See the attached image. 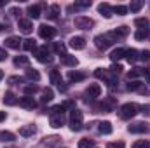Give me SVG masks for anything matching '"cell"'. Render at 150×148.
<instances>
[{
    "label": "cell",
    "instance_id": "1",
    "mask_svg": "<svg viewBox=\"0 0 150 148\" xmlns=\"http://www.w3.org/2000/svg\"><path fill=\"white\" fill-rule=\"evenodd\" d=\"M82 120H84V113L80 110H72V113H70V129L74 132L82 131V127H84Z\"/></svg>",
    "mask_w": 150,
    "mask_h": 148
},
{
    "label": "cell",
    "instance_id": "2",
    "mask_svg": "<svg viewBox=\"0 0 150 148\" xmlns=\"http://www.w3.org/2000/svg\"><path fill=\"white\" fill-rule=\"evenodd\" d=\"M136 113H138V105H134V103H126V105H122L119 108V117L124 118V120L133 118Z\"/></svg>",
    "mask_w": 150,
    "mask_h": 148
},
{
    "label": "cell",
    "instance_id": "3",
    "mask_svg": "<svg viewBox=\"0 0 150 148\" xmlns=\"http://www.w3.org/2000/svg\"><path fill=\"white\" fill-rule=\"evenodd\" d=\"M35 56H37V59L40 61V63H51V61H52L51 49H49L47 45H42V47H38L37 51H35Z\"/></svg>",
    "mask_w": 150,
    "mask_h": 148
},
{
    "label": "cell",
    "instance_id": "4",
    "mask_svg": "<svg viewBox=\"0 0 150 148\" xmlns=\"http://www.w3.org/2000/svg\"><path fill=\"white\" fill-rule=\"evenodd\" d=\"M38 35L44 40H51V38L56 37V28H52L49 25H40L38 26Z\"/></svg>",
    "mask_w": 150,
    "mask_h": 148
},
{
    "label": "cell",
    "instance_id": "5",
    "mask_svg": "<svg viewBox=\"0 0 150 148\" xmlns=\"http://www.w3.org/2000/svg\"><path fill=\"white\" fill-rule=\"evenodd\" d=\"M75 26L80 28V30H91L94 26V21L91 18H86V16H77L75 18Z\"/></svg>",
    "mask_w": 150,
    "mask_h": 148
},
{
    "label": "cell",
    "instance_id": "6",
    "mask_svg": "<svg viewBox=\"0 0 150 148\" xmlns=\"http://www.w3.org/2000/svg\"><path fill=\"white\" fill-rule=\"evenodd\" d=\"M100 94H101L100 84H89V85H87V89H86L87 101H91V99H94V98H100Z\"/></svg>",
    "mask_w": 150,
    "mask_h": 148
},
{
    "label": "cell",
    "instance_id": "7",
    "mask_svg": "<svg viewBox=\"0 0 150 148\" xmlns=\"http://www.w3.org/2000/svg\"><path fill=\"white\" fill-rule=\"evenodd\" d=\"M19 106L21 108H25V110H33L35 106H37V101L33 99V96H23V98H19Z\"/></svg>",
    "mask_w": 150,
    "mask_h": 148
},
{
    "label": "cell",
    "instance_id": "8",
    "mask_svg": "<svg viewBox=\"0 0 150 148\" xmlns=\"http://www.w3.org/2000/svg\"><path fill=\"white\" fill-rule=\"evenodd\" d=\"M94 45H96L100 51H107V49L112 45V42L105 37V35H96V37H94Z\"/></svg>",
    "mask_w": 150,
    "mask_h": 148
},
{
    "label": "cell",
    "instance_id": "9",
    "mask_svg": "<svg viewBox=\"0 0 150 148\" xmlns=\"http://www.w3.org/2000/svg\"><path fill=\"white\" fill-rule=\"evenodd\" d=\"M18 26H19V32L25 33V35H30L33 32V25H32L30 19H19L18 21Z\"/></svg>",
    "mask_w": 150,
    "mask_h": 148
},
{
    "label": "cell",
    "instance_id": "10",
    "mask_svg": "<svg viewBox=\"0 0 150 148\" xmlns=\"http://www.w3.org/2000/svg\"><path fill=\"white\" fill-rule=\"evenodd\" d=\"M98 12L103 16V18H107V19H110L113 16V9L110 4H107V2H103V4H100L98 5Z\"/></svg>",
    "mask_w": 150,
    "mask_h": 148
},
{
    "label": "cell",
    "instance_id": "11",
    "mask_svg": "<svg viewBox=\"0 0 150 148\" xmlns=\"http://www.w3.org/2000/svg\"><path fill=\"white\" fill-rule=\"evenodd\" d=\"M94 75H96L98 78H101V80L108 82V85H110V87H113V84H115V82H113V78L110 77V73H108L107 70H103V68H96V70H94Z\"/></svg>",
    "mask_w": 150,
    "mask_h": 148
},
{
    "label": "cell",
    "instance_id": "12",
    "mask_svg": "<svg viewBox=\"0 0 150 148\" xmlns=\"http://www.w3.org/2000/svg\"><path fill=\"white\" fill-rule=\"evenodd\" d=\"M68 45H70L72 49H75V51H82V49L86 47V38L84 37H72Z\"/></svg>",
    "mask_w": 150,
    "mask_h": 148
},
{
    "label": "cell",
    "instance_id": "13",
    "mask_svg": "<svg viewBox=\"0 0 150 148\" xmlns=\"http://www.w3.org/2000/svg\"><path fill=\"white\" fill-rule=\"evenodd\" d=\"M127 131H129V132H133V134H142V132H147V124H145V122H136V124H131V125L127 127Z\"/></svg>",
    "mask_w": 150,
    "mask_h": 148
},
{
    "label": "cell",
    "instance_id": "14",
    "mask_svg": "<svg viewBox=\"0 0 150 148\" xmlns=\"http://www.w3.org/2000/svg\"><path fill=\"white\" fill-rule=\"evenodd\" d=\"M65 125V115L59 113V115H51V127L54 129H59Z\"/></svg>",
    "mask_w": 150,
    "mask_h": 148
},
{
    "label": "cell",
    "instance_id": "15",
    "mask_svg": "<svg viewBox=\"0 0 150 148\" xmlns=\"http://www.w3.org/2000/svg\"><path fill=\"white\" fill-rule=\"evenodd\" d=\"M5 47H9V49H19V47H23V40L19 37H9V38H5Z\"/></svg>",
    "mask_w": 150,
    "mask_h": 148
},
{
    "label": "cell",
    "instance_id": "16",
    "mask_svg": "<svg viewBox=\"0 0 150 148\" xmlns=\"http://www.w3.org/2000/svg\"><path fill=\"white\" fill-rule=\"evenodd\" d=\"M126 51H127V49H124V47H117V49H113L112 52H110V59H112L113 63L120 61L122 58H126Z\"/></svg>",
    "mask_w": 150,
    "mask_h": 148
},
{
    "label": "cell",
    "instance_id": "17",
    "mask_svg": "<svg viewBox=\"0 0 150 148\" xmlns=\"http://www.w3.org/2000/svg\"><path fill=\"white\" fill-rule=\"evenodd\" d=\"M18 101H19V98H18L14 92H11V91H9V92H5V94H4V103H5V105L14 106V105H18Z\"/></svg>",
    "mask_w": 150,
    "mask_h": 148
},
{
    "label": "cell",
    "instance_id": "18",
    "mask_svg": "<svg viewBox=\"0 0 150 148\" xmlns=\"http://www.w3.org/2000/svg\"><path fill=\"white\" fill-rule=\"evenodd\" d=\"M113 105H115V101H113V99H107V101L100 103V105L96 106V110H98V111H103V113H108V111L112 110Z\"/></svg>",
    "mask_w": 150,
    "mask_h": 148
},
{
    "label": "cell",
    "instance_id": "19",
    "mask_svg": "<svg viewBox=\"0 0 150 148\" xmlns=\"http://www.w3.org/2000/svg\"><path fill=\"white\" fill-rule=\"evenodd\" d=\"M77 63H79V59L75 56H70V54L61 56V65H65V66H77Z\"/></svg>",
    "mask_w": 150,
    "mask_h": 148
},
{
    "label": "cell",
    "instance_id": "20",
    "mask_svg": "<svg viewBox=\"0 0 150 148\" xmlns=\"http://www.w3.org/2000/svg\"><path fill=\"white\" fill-rule=\"evenodd\" d=\"M35 131H37V127H35V125H23V127L19 129V134H21V136H25V138H28V136H33V134H35Z\"/></svg>",
    "mask_w": 150,
    "mask_h": 148
},
{
    "label": "cell",
    "instance_id": "21",
    "mask_svg": "<svg viewBox=\"0 0 150 148\" xmlns=\"http://www.w3.org/2000/svg\"><path fill=\"white\" fill-rule=\"evenodd\" d=\"M49 78H51V84H56V85L63 84V77H61V73H59L58 70H51V73H49Z\"/></svg>",
    "mask_w": 150,
    "mask_h": 148
},
{
    "label": "cell",
    "instance_id": "22",
    "mask_svg": "<svg viewBox=\"0 0 150 148\" xmlns=\"http://www.w3.org/2000/svg\"><path fill=\"white\" fill-rule=\"evenodd\" d=\"M26 12H28V16L32 19H38L40 18V5H28Z\"/></svg>",
    "mask_w": 150,
    "mask_h": 148
},
{
    "label": "cell",
    "instance_id": "23",
    "mask_svg": "<svg viewBox=\"0 0 150 148\" xmlns=\"http://www.w3.org/2000/svg\"><path fill=\"white\" fill-rule=\"evenodd\" d=\"M98 125H100L98 129H100V132H101V134H112L113 127H112V124H110V122H107V120H105V122H100Z\"/></svg>",
    "mask_w": 150,
    "mask_h": 148
},
{
    "label": "cell",
    "instance_id": "24",
    "mask_svg": "<svg viewBox=\"0 0 150 148\" xmlns=\"http://www.w3.org/2000/svg\"><path fill=\"white\" fill-rule=\"evenodd\" d=\"M134 25L138 26V30H150V21L147 18H138V19H134Z\"/></svg>",
    "mask_w": 150,
    "mask_h": 148
},
{
    "label": "cell",
    "instance_id": "25",
    "mask_svg": "<svg viewBox=\"0 0 150 148\" xmlns=\"http://www.w3.org/2000/svg\"><path fill=\"white\" fill-rule=\"evenodd\" d=\"M54 99V92H52V89H44L42 91V98H40V101L42 103H49V101H52Z\"/></svg>",
    "mask_w": 150,
    "mask_h": 148
},
{
    "label": "cell",
    "instance_id": "26",
    "mask_svg": "<svg viewBox=\"0 0 150 148\" xmlns=\"http://www.w3.org/2000/svg\"><path fill=\"white\" fill-rule=\"evenodd\" d=\"M86 78V73H82V72H70L68 73V80L70 82H82Z\"/></svg>",
    "mask_w": 150,
    "mask_h": 148
},
{
    "label": "cell",
    "instance_id": "27",
    "mask_svg": "<svg viewBox=\"0 0 150 148\" xmlns=\"http://www.w3.org/2000/svg\"><path fill=\"white\" fill-rule=\"evenodd\" d=\"M14 140H16V136H14L12 132H9V131H0V141L11 143V141H14Z\"/></svg>",
    "mask_w": 150,
    "mask_h": 148
},
{
    "label": "cell",
    "instance_id": "28",
    "mask_svg": "<svg viewBox=\"0 0 150 148\" xmlns=\"http://www.w3.org/2000/svg\"><path fill=\"white\" fill-rule=\"evenodd\" d=\"M138 58H140V56H138V51H136V49H127V51H126V59H127L129 63H134Z\"/></svg>",
    "mask_w": 150,
    "mask_h": 148
},
{
    "label": "cell",
    "instance_id": "29",
    "mask_svg": "<svg viewBox=\"0 0 150 148\" xmlns=\"http://www.w3.org/2000/svg\"><path fill=\"white\" fill-rule=\"evenodd\" d=\"M23 49H25V51H37V44H35V40H32V38L23 40Z\"/></svg>",
    "mask_w": 150,
    "mask_h": 148
},
{
    "label": "cell",
    "instance_id": "30",
    "mask_svg": "<svg viewBox=\"0 0 150 148\" xmlns=\"http://www.w3.org/2000/svg\"><path fill=\"white\" fill-rule=\"evenodd\" d=\"M14 65L16 66H28L30 65V59L26 56H16L14 58Z\"/></svg>",
    "mask_w": 150,
    "mask_h": 148
},
{
    "label": "cell",
    "instance_id": "31",
    "mask_svg": "<svg viewBox=\"0 0 150 148\" xmlns=\"http://www.w3.org/2000/svg\"><path fill=\"white\" fill-rule=\"evenodd\" d=\"M26 78H28V80H35V82H37V80H40V73H38L37 70L28 68V70H26Z\"/></svg>",
    "mask_w": 150,
    "mask_h": 148
},
{
    "label": "cell",
    "instance_id": "32",
    "mask_svg": "<svg viewBox=\"0 0 150 148\" xmlns=\"http://www.w3.org/2000/svg\"><path fill=\"white\" fill-rule=\"evenodd\" d=\"M112 9H113V14H117V16H126L127 14V7L126 5H115Z\"/></svg>",
    "mask_w": 150,
    "mask_h": 148
},
{
    "label": "cell",
    "instance_id": "33",
    "mask_svg": "<svg viewBox=\"0 0 150 148\" xmlns=\"http://www.w3.org/2000/svg\"><path fill=\"white\" fill-rule=\"evenodd\" d=\"M58 14H59V5H56V4H54V5H51V9H49V14H47V16H49L51 19H56V18H58Z\"/></svg>",
    "mask_w": 150,
    "mask_h": 148
},
{
    "label": "cell",
    "instance_id": "34",
    "mask_svg": "<svg viewBox=\"0 0 150 148\" xmlns=\"http://www.w3.org/2000/svg\"><path fill=\"white\" fill-rule=\"evenodd\" d=\"M149 35H150V30H138V32L134 33V38H136V40H145Z\"/></svg>",
    "mask_w": 150,
    "mask_h": 148
},
{
    "label": "cell",
    "instance_id": "35",
    "mask_svg": "<svg viewBox=\"0 0 150 148\" xmlns=\"http://www.w3.org/2000/svg\"><path fill=\"white\" fill-rule=\"evenodd\" d=\"M142 7H143V2H140V0H136V2H131L127 9H131V12H138V11H140Z\"/></svg>",
    "mask_w": 150,
    "mask_h": 148
},
{
    "label": "cell",
    "instance_id": "36",
    "mask_svg": "<svg viewBox=\"0 0 150 148\" xmlns=\"http://www.w3.org/2000/svg\"><path fill=\"white\" fill-rule=\"evenodd\" d=\"M131 148H150V143L147 141V140H138V141L133 143Z\"/></svg>",
    "mask_w": 150,
    "mask_h": 148
},
{
    "label": "cell",
    "instance_id": "37",
    "mask_svg": "<svg viewBox=\"0 0 150 148\" xmlns=\"http://www.w3.org/2000/svg\"><path fill=\"white\" fill-rule=\"evenodd\" d=\"M79 148H93V140H89V138H84V140H80L79 141Z\"/></svg>",
    "mask_w": 150,
    "mask_h": 148
},
{
    "label": "cell",
    "instance_id": "38",
    "mask_svg": "<svg viewBox=\"0 0 150 148\" xmlns=\"http://www.w3.org/2000/svg\"><path fill=\"white\" fill-rule=\"evenodd\" d=\"M143 75V68H133L129 73H127V77L129 78H138V77H142Z\"/></svg>",
    "mask_w": 150,
    "mask_h": 148
},
{
    "label": "cell",
    "instance_id": "39",
    "mask_svg": "<svg viewBox=\"0 0 150 148\" xmlns=\"http://www.w3.org/2000/svg\"><path fill=\"white\" fill-rule=\"evenodd\" d=\"M54 51L59 54V56H65V51H67V45L65 44H59V42H56L54 44Z\"/></svg>",
    "mask_w": 150,
    "mask_h": 148
},
{
    "label": "cell",
    "instance_id": "40",
    "mask_svg": "<svg viewBox=\"0 0 150 148\" xmlns=\"http://www.w3.org/2000/svg\"><path fill=\"white\" fill-rule=\"evenodd\" d=\"M38 91L37 85H25V96H32Z\"/></svg>",
    "mask_w": 150,
    "mask_h": 148
},
{
    "label": "cell",
    "instance_id": "41",
    "mask_svg": "<svg viewBox=\"0 0 150 148\" xmlns=\"http://www.w3.org/2000/svg\"><path fill=\"white\" fill-rule=\"evenodd\" d=\"M65 111V106L63 105H56V106H52L51 110H49V113L51 115H59V113H63Z\"/></svg>",
    "mask_w": 150,
    "mask_h": 148
},
{
    "label": "cell",
    "instance_id": "42",
    "mask_svg": "<svg viewBox=\"0 0 150 148\" xmlns=\"http://www.w3.org/2000/svg\"><path fill=\"white\" fill-rule=\"evenodd\" d=\"M142 87V82H138V80H134V82H129L127 84V91H138Z\"/></svg>",
    "mask_w": 150,
    "mask_h": 148
},
{
    "label": "cell",
    "instance_id": "43",
    "mask_svg": "<svg viewBox=\"0 0 150 148\" xmlns=\"http://www.w3.org/2000/svg\"><path fill=\"white\" fill-rule=\"evenodd\" d=\"M91 5V0H86V2H77L74 7H75V11H79V9H86V7H89Z\"/></svg>",
    "mask_w": 150,
    "mask_h": 148
},
{
    "label": "cell",
    "instance_id": "44",
    "mask_svg": "<svg viewBox=\"0 0 150 148\" xmlns=\"http://www.w3.org/2000/svg\"><path fill=\"white\" fill-rule=\"evenodd\" d=\"M122 70H124V68H122L119 63H113L112 66H110V72H112V73H120Z\"/></svg>",
    "mask_w": 150,
    "mask_h": 148
},
{
    "label": "cell",
    "instance_id": "45",
    "mask_svg": "<svg viewBox=\"0 0 150 148\" xmlns=\"http://www.w3.org/2000/svg\"><path fill=\"white\" fill-rule=\"evenodd\" d=\"M21 82H23L21 77H9V84H11V85H14V84H21Z\"/></svg>",
    "mask_w": 150,
    "mask_h": 148
},
{
    "label": "cell",
    "instance_id": "46",
    "mask_svg": "<svg viewBox=\"0 0 150 148\" xmlns=\"http://www.w3.org/2000/svg\"><path fill=\"white\" fill-rule=\"evenodd\" d=\"M140 59L150 61V51H142V52H140Z\"/></svg>",
    "mask_w": 150,
    "mask_h": 148
},
{
    "label": "cell",
    "instance_id": "47",
    "mask_svg": "<svg viewBox=\"0 0 150 148\" xmlns=\"http://www.w3.org/2000/svg\"><path fill=\"white\" fill-rule=\"evenodd\" d=\"M126 145H124V141H117V143H108L107 145V148H124Z\"/></svg>",
    "mask_w": 150,
    "mask_h": 148
},
{
    "label": "cell",
    "instance_id": "48",
    "mask_svg": "<svg viewBox=\"0 0 150 148\" xmlns=\"http://www.w3.org/2000/svg\"><path fill=\"white\" fill-rule=\"evenodd\" d=\"M9 14H11V16H14V18H19V14H21V9H18V7H12V9L9 11Z\"/></svg>",
    "mask_w": 150,
    "mask_h": 148
},
{
    "label": "cell",
    "instance_id": "49",
    "mask_svg": "<svg viewBox=\"0 0 150 148\" xmlns=\"http://www.w3.org/2000/svg\"><path fill=\"white\" fill-rule=\"evenodd\" d=\"M63 106H65V110H67V108H72V110H75V103L72 101V99L65 101V105H63Z\"/></svg>",
    "mask_w": 150,
    "mask_h": 148
},
{
    "label": "cell",
    "instance_id": "50",
    "mask_svg": "<svg viewBox=\"0 0 150 148\" xmlns=\"http://www.w3.org/2000/svg\"><path fill=\"white\" fill-rule=\"evenodd\" d=\"M7 58V52H5V49H0V61H4Z\"/></svg>",
    "mask_w": 150,
    "mask_h": 148
},
{
    "label": "cell",
    "instance_id": "51",
    "mask_svg": "<svg viewBox=\"0 0 150 148\" xmlns=\"http://www.w3.org/2000/svg\"><path fill=\"white\" fill-rule=\"evenodd\" d=\"M143 75H147V80H149V84H150V70H143Z\"/></svg>",
    "mask_w": 150,
    "mask_h": 148
},
{
    "label": "cell",
    "instance_id": "52",
    "mask_svg": "<svg viewBox=\"0 0 150 148\" xmlns=\"http://www.w3.org/2000/svg\"><path fill=\"white\" fill-rule=\"evenodd\" d=\"M58 87H59V91H63V92H65V91H67V89H68V87H67V85H63V84H59V85H58Z\"/></svg>",
    "mask_w": 150,
    "mask_h": 148
},
{
    "label": "cell",
    "instance_id": "53",
    "mask_svg": "<svg viewBox=\"0 0 150 148\" xmlns=\"http://www.w3.org/2000/svg\"><path fill=\"white\" fill-rule=\"evenodd\" d=\"M5 120V111H0V122H4Z\"/></svg>",
    "mask_w": 150,
    "mask_h": 148
},
{
    "label": "cell",
    "instance_id": "54",
    "mask_svg": "<svg viewBox=\"0 0 150 148\" xmlns=\"http://www.w3.org/2000/svg\"><path fill=\"white\" fill-rule=\"evenodd\" d=\"M2 78H4V72H2V70H0V80H2Z\"/></svg>",
    "mask_w": 150,
    "mask_h": 148
},
{
    "label": "cell",
    "instance_id": "55",
    "mask_svg": "<svg viewBox=\"0 0 150 148\" xmlns=\"http://www.w3.org/2000/svg\"><path fill=\"white\" fill-rule=\"evenodd\" d=\"M2 28H4V26H2V25H0V30H2Z\"/></svg>",
    "mask_w": 150,
    "mask_h": 148
}]
</instances>
